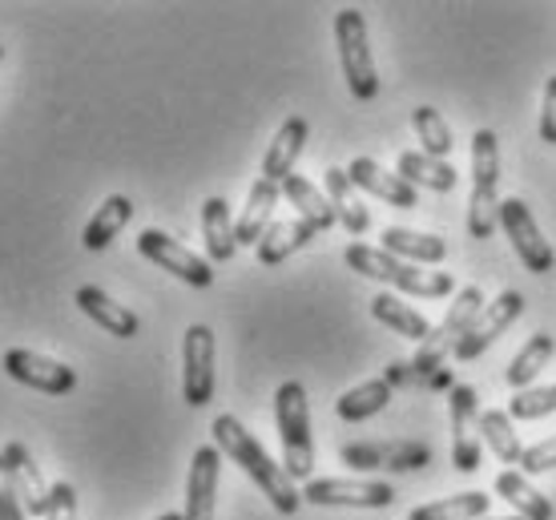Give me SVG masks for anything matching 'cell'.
<instances>
[{
	"instance_id": "cell-1",
	"label": "cell",
	"mask_w": 556,
	"mask_h": 520,
	"mask_svg": "<svg viewBox=\"0 0 556 520\" xmlns=\"http://www.w3.org/2000/svg\"><path fill=\"white\" fill-rule=\"evenodd\" d=\"M214 448L223 452V456H230V460L263 489V496L275 505V512H282V517H294V512H299L303 493L294 489V480L287 477V468L275 465V460L266 456L263 444H258L235 416H218V420H214Z\"/></svg>"
},
{
	"instance_id": "cell-2",
	"label": "cell",
	"mask_w": 556,
	"mask_h": 520,
	"mask_svg": "<svg viewBox=\"0 0 556 520\" xmlns=\"http://www.w3.org/2000/svg\"><path fill=\"white\" fill-rule=\"evenodd\" d=\"M351 270H359L363 279H379V282H391L395 291H404L412 299H444L456 291V279L447 275V270H424L416 263H404V258H395L388 254L383 246H367V242H351L348 251H343Z\"/></svg>"
},
{
	"instance_id": "cell-3",
	"label": "cell",
	"mask_w": 556,
	"mask_h": 520,
	"mask_svg": "<svg viewBox=\"0 0 556 520\" xmlns=\"http://www.w3.org/2000/svg\"><path fill=\"white\" fill-rule=\"evenodd\" d=\"M275 423L282 440V468L291 480H311L315 468V440H311V404L299 380H287L275 392Z\"/></svg>"
},
{
	"instance_id": "cell-4",
	"label": "cell",
	"mask_w": 556,
	"mask_h": 520,
	"mask_svg": "<svg viewBox=\"0 0 556 520\" xmlns=\"http://www.w3.org/2000/svg\"><path fill=\"white\" fill-rule=\"evenodd\" d=\"M501 145L492 129H476L472 138V198H468V230L472 239H492L501 226Z\"/></svg>"
},
{
	"instance_id": "cell-5",
	"label": "cell",
	"mask_w": 556,
	"mask_h": 520,
	"mask_svg": "<svg viewBox=\"0 0 556 520\" xmlns=\"http://www.w3.org/2000/svg\"><path fill=\"white\" fill-rule=\"evenodd\" d=\"M334 45H339V65L348 77L351 98L376 101L379 98V73L367 45V21L359 9H339L334 13Z\"/></svg>"
},
{
	"instance_id": "cell-6",
	"label": "cell",
	"mask_w": 556,
	"mask_h": 520,
	"mask_svg": "<svg viewBox=\"0 0 556 520\" xmlns=\"http://www.w3.org/2000/svg\"><path fill=\"white\" fill-rule=\"evenodd\" d=\"M484 307L488 303H484V291H480V287H464V291H456V303L447 307V315L440 319V324L431 327V335L419 343L416 359H412V367H416L419 376H424V371H435L447 355L456 352V343L468 335V327L476 324V315H480Z\"/></svg>"
},
{
	"instance_id": "cell-7",
	"label": "cell",
	"mask_w": 556,
	"mask_h": 520,
	"mask_svg": "<svg viewBox=\"0 0 556 520\" xmlns=\"http://www.w3.org/2000/svg\"><path fill=\"white\" fill-rule=\"evenodd\" d=\"M339 460L355 472H419L431 465V448L424 440H359L343 444Z\"/></svg>"
},
{
	"instance_id": "cell-8",
	"label": "cell",
	"mask_w": 556,
	"mask_h": 520,
	"mask_svg": "<svg viewBox=\"0 0 556 520\" xmlns=\"http://www.w3.org/2000/svg\"><path fill=\"white\" fill-rule=\"evenodd\" d=\"M501 230L513 239V251L520 254L525 270H532V275H548V270L556 267L553 242L541 234V226H536V218H532L525 198H508V202H501Z\"/></svg>"
},
{
	"instance_id": "cell-9",
	"label": "cell",
	"mask_w": 556,
	"mask_h": 520,
	"mask_svg": "<svg viewBox=\"0 0 556 520\" xmlns=\"http://www.w3.org/2000/svg\"><path fill=\"white\" fill-rule=\"evenodd\" d=\"M303 500L319 508H391L395 505V489H391L388 480L323 477V480H306Z\"/></svg>"
},
{
	"instance_id": "cell-10",
	"label": "cell",
	"mask_w": 556,
	"mask_h": 520,
	"mask_svg": "<svg viewBox=\"0 0 556 520\" xmlns=\"http://www.w3.org/2000/svg\"><path fill=\"white\" fill-rule=\"evenodd\" d=\"M181 395L190 408H206L214 399V331L206 324L186 327L181 339Z\"/></svg>"
},
{
	"instance_id": "cell-11",
	"label": "cell",
	"mask_w": 556,
	"mask_h": 520,
	"mask_svg": "<svg viewBox=\"0 0 556 520\" xmlns=\"http://www.w3.org/2000/svg\"><path fill=\"white\" fill-rule=\"evenodd\" d=\"M447 416H452V465L472 477L480 468V395L468 383H456L447 395Z\"/></svg>"
},
{
	"instance_id": "cell-12",
	"label": "cell",
	"mask_w": 556,
	"mask_h": 520,
	"mask_svg": "<svg viewBox=\"0 0 556 520\" xmlns=\"http://www.w3.org/2000/svg\"><path fill=\"white\" fill-rule=\"evenodd\" d=\"M0 367L9 371V380L25 383L33 392H45V395H70L77 388V371L70 364H61V359H49L41 352H28V347H9Z\"/></svg>"
},
{
	"instance_id": "cell-13",
	"label": "cell",
	"mask_w": 556,
	"mask_h": 520,
	"mask_svg": "<svg viewBox=\"0 0 556 520\" xmlns=\"http://www.w3.org/2000/svg\"><path fill=\"white\" fill-rule=\"evenodd\" d=\"M138 251L150 258L153 267L169 270L174 279L190 282V287H210V282H214V263H210V258H198L194 251H186L181 242H174L169 234H162V230H141Z\"/></svg>"
},
{
	"instance_id": "cell-14",
	"label": "cell",
	"mask_w": 556,
	"mask_h": 520,
	"mask_svg": "<svg viewBox=\"0 0 556 520\" xmlns=\"http://www.w3.org/2000/svg\"><path fill=\"white\" fill-rule=\"evenodd\" d=\"M520 315H525V295H520V291H501V295L476 315V324L468 327V335L456 343V359H476V355H484L488 347L520 319Z\"/></svg>"
},
{
	"instance_id": "cell-15",
	"label": "cell",
	"mask_w": 556,
	"mask_h": 520,
	"mask_svg": "<svg viewBox=\"0 0 556 520\" xmlns=\"http://www.w3.org/2000/svg\"><path fill=\"white\" fill-rule=\"evenodd\" d=\"M218 477H223V452L206 444L190 460V480H186V512L181 520H214L218 505Z\"/></svg>"
},
{
	"instance_id": "cell-16",
	"label": "cell",
	"mask_w": 556,
	"mask_h": 520,
	"mask_svg": "<svg viewBox=\"0 0 556 520\" xmlns=\"http://www.w3.org/2000/svg\"><path fill=\"white\" fill-rule=\"evenodd\" d=\"M348 178L355 182V190H367V194H376L379 202H388V206H400V211H416L419 206L416 186L404 182L400 174L383 169L379 162H371V157H355L348 166Z\"/></svg>"
},
{
	"instance_id": "cell-17",
	"label": "cell",
	"mask_w": 556,
	"mask_h": 520,
	"mask_svg": "<svg viewBox=\"0 0 556 520\" xmlns=\"http://www.w3.org/2000/svg\"><path fill=\"white\" fill-rule=\"evenodd\" d=\"M0 456H4V465H9V477H13V489H16V496H21L25 512L28 517H45V512H49V484H45L41 468L33 465L28 448L21 440H13V444H4Z\"/></svg>"
},
{
	"instance_id": "cell-18",
	"label": "cell",
	"mask_w": 556,
	"mask_h": 520,
	"mask_svg": "<svg viewBox=\"0 0 556 520\" xmlns=\"http://www.w3.org/2000/svg\"><path fill=\"white\" fill-rule=\"evenodd\" d=\"M306 134H311L306 117H287V122L278 126V134L270 138V145H266V154H263L266 182L282 186L287 178H291L294 162H299V154H303V145H306Z\"/></svg>"
},
{
	"instance_id": "cell-19",
	"label": "cell",
	"mask_w": 556,
	"mask_h": 520,
	"mask_svg": "<svg viewBox=\"0 0 556 520\" xmlns=\"http://www.w3.org/2000/svg\"><path fill=\"white\" fill-rule=\"evenodd\" d=\"M278 198H282V186L266 182V178H258V182L251 186L247 211H242V218L235 223L238 246H258V242H263V234L270 230V218H275Z\"/></svg>"
},
{
	"instance_id": "cell-20",
	"label": "cell",
	"mask_w": 556,
	"mask_h": 520,
	"mask_svg": "<svg viewBox=\"0 0 556 520\" xmlns=\"http://www.w3.org/2000/svg\"><path fill=\"white\" fill-rule=\"evenodd\" d=\"M383 251L416 263V267H435L447 258V242L440 234H424V230H407V226H388L383 230Z\"/></svg>"
},
{
	"instance_id": "cell-21",
	"label": "cell",
	"mask_w": 556,
	"mask_h": 520,
	"mask_svg": "<svg viewBox=\"0 0 556 520\" xmlns=\"http://www.w3.org/2000/svg\"><path fill=\"white\" fill-rule=\"evenodd\" d=\"M77 307H81L93 324L105 327V331L117 335V339H134L141 331L138 315H134L126 303H113L101 287H81V291H77Z\"/></svg>"
},
{
	"instance_id": "cell-22",
	"label": "cell",
	"mask_w": 556,
	"mask_h": 520,
	"mask_svg": "<svg viewBox=\"0 0 556 520\" xmlns=\"http://www.w3.org/2000/svg\"><path fill=\"white\" fill-rule=\"evenodd\" d=\"M315 234H319V230H315L311 223H303V218L270 223V230L263 234V242L254 246V251H258V263H263V267H278V263H287L294 251H303Z\"/></svg>"
},
{
	"instance_id": "cell-23",
	"label": "cell",
	"mask_w": 556,
	"mask_h": 520,
	"mask_svg": "<svg viewBox=\"0 0 556 520\" xmlns=\"http://www.w3.org/2000/svg\"><path fill=\"white\" fill-rule=\"evenodd\" d=\"M202 234H206V254L210 263H230L238 251V230L230 223V206L226 198H206L202 202Z\"/></svg>"
},
{
	"instance_id": "cell-24",
	"label": "cell",
	"mask_w": 556,
	"mask_h": 520,
	"mask_svg": "<svg viewBox=\"0 0 556 520\" xmlns=\"http://www.w3.org/2000/svg\"><path fill=\"white\" fill-rule=\"evenodd\" d=\"M282 194H287V202H291L294 211H299V218L303 223H311L315 230H331L339 218H334V206L331 198H327V190H319L315 182H306L303 174H291L287 182H282Z\"/></svg>"
},
{
	"instance_id": "cell-25",
	"label": "cell",
	"mask_w": 556,
	"mask_h": 520,
	"mask_svg": "<svg viewBox=\"0 0 556 520\" xmlns=\"http://www.w3.org/2000/svg\"><path fill=\"white\" fill-rule=\"evenodd\" d=\"M327 198H331V206H334V218L348 226L355 239H363L367 226H371V214L363 206V198L355 194V182L348 178V169H339V166L327 169Z\"/></svg>"
},
{
	"instance_id": "cell-26",
	"label": "cell",
	"mask_w": 556,
	"mask_h": 520,
	"mask_svg": "<svg viewBox=\"0 0 556 520\" xmlns=\"http://www.w3.org/2000/svg\"><path fill=\"white\" fill-rule=\"evenodd\" d=\"M134 218V202H129L126 194H110L105 202L98 206V214L89 218V226H85V251H105L122 230H126V223Z\"/></svg>"
},
{
	"instance_id": "cell-27",
	"label": "cell",
	"mask_w": 556,
	"mask_h": 520,
	"mask_svg": "<svg viewBox=\"0 0 556 520\" xmlns=\"http://www.w3.org/2000/svg\"><path fill=\"white\" fill-rule=\"evenodd\" d=\"M400 178L412 182L419 190H435V194H447L456 190V166L452 162H440V157H428L424 150H407L400 154Z\"/></svg>"
},
{
	"instance_id": "cell-28",
	"label": "cell",
	"mask_w": 556,
	"mask_h": 520,
	"mask_svg": "<svg viewBox=\"0 0 556 520\" xmlns=\"http://www.w3.org/2000/svg\"><path fill=\"white\" fill-rule=\"evenodd\" d=\"M496 496L516 508V517L553 520V500H548L544 493H536V489L529 484V477H525V472H516V468H508V472L496 477Z\"/></svg>"
},
{
	"instance_id": "cell-29",
	"label": "cell",
	"mask_w": 556,
	"mask_h": 520,
	"mask_svg": "<svg viewBox=\"0 0 556 520\" xmlns=\"http://www.w3.org/2000/svg\"><path fill=\"white\" fill-rule=\"evenodd\" d=\"M371 315H376L379 324L391 327L395 335H404V339H416V343H424V339L431 335V324L419 315L412 303H404L400 295H391V291H383V295L371 299Z\"/></svg>"
},
{
	"instance_id": "cell-30",
	"label": "cell",
	"mask_w": 556,
	"mask_h": 520,
	"mask_svg": "<svg viewBox=\"0 0 556 520\" xmlns=\"http://www.w3.org/2000/svg\"><path fill=\"white\" fill-rule=\"evenodd\" d=\"M388 404H391V383L388 380H363L359 388H351V392L339 395L334 411H339V420L363 423V420H371V416H379Z\"/></svg>"
},
{
	"instance_id": "cell-31",
	"label": "cell",
	"mask_w": 556,
	"mask_h": 520,
	"mask_svg": "<svg viewBox=\"0 0 556 520\" xmlns=\"http://www.w3.org/2000/svg\"><path fill=\"white\" fill-rule=\"evenodd\" d=\"M480 440H484L488 452H492L501 465L520 468V456H525V448H520V436H516L513 416H508V411H496V408L480 411Z\"/></svg>"
},
{
	"instance_id": "cell-32",
	"label": "cell",
	"mask_w": 556,
	"mask_h": 520,
	"mask_svg": "<svg viewBox=\"0 0 556 520\" xmlns=\"http://www.w3.org/2000/svg\"><path fill=\"white\" fill-rule=\"evenodd\" d=\"M553 347H556L553 335H548V331H536V335L513 355V364H508V383H513L516 392H529V383L536 380L544 367H548V359H553Z\"/></svg>"
},
{
	"instance_id": "cell-33",
	"label": "cell",
	"mask_w": 556,
	"mask_h": 520,
	"mask_svg": "<svg viewBox=\"0 0 556 520\" xmlns=\"http://www.w3.org/2000/svg\"><path fill=\"white\" fill-rule=\"evenodd\" d=\"M488 505H492V496L472 489V493H456V496H447V500H435V505L412 508L407 520H484Z\"/></svg>"
},
{
	"instance_id": "cell-34",
	"label": "cell",
	"mask_w": 556,
	"mask_h": 520,
	"mask_svg": "<svg viewBox=\"0 0 556 520\" xmlns=\"http://www.w3.org/2000/svg\"><path fill=\"white\" fill-rule=\"evenodd\" d=\"M412 126H416L419 141H424V154L447 162V154L456 150V138H452V126L444 122V113L431 110V105H416L412 110Z\"/></svg>"
},
{
	"instance_id": "cell-35",
	"label": "cell",
	"mask_w": 556,
	"mask_h": 520,
	"mask_svg": "<svg viewBox=\"0 0 556 520\" xmlns=\"http://www.w3.org/2000/svg\"><path fill=\"white\" fill-rule=\"evenodd\" d=\"M548 411H556V383L553 388H529V392H516L513 404H508V416L513 420H541V416H548Z\"/></svg>"
},
{
	"instance_id": "cell-36",
	"label": "cell",
	"mask_w": 556,
	"mask_h": 520,
	"mask_svg": "<svg viewBox=\"0 0 556 520\" xmlns=\"http://www.w3.org/2000/svg\"><path fill=\"white\" fill-rule=\"evenodd\" d=\"M45 520H77V489L70 480L49 484V512H45Z\"/></svg>"
},
{
	"instance_id": "cell-37",
	"label": "cell",
	"mask_w": 556,
	"mask_h": 520,
	"mask_svg": "<svg viewBox=\"0 0 556 520\" xmlns=\"http://www.w3.org/2000/svg\"><path fill=\"white\" fill-rule=\"evenodd\" d=\"M553 468H556V436L532 444V448H525V456H520V472H525V477H541V472H553Z\"/></svg>"
},
{
	"instance_id": "cell-38",
	"label": "cell",
	"mask_w": 556,
	"mask_h": 520,
	"mask_svg": "<svg viewBox=\"0 0 556 520\" xmlns=\"http://www.w3.org/2000/svg\"><path fill=\"white\" fill-rule=\"evenodd\" d=\"M0 520H28L25 505H21V496H16V489H13V477H9L4 456H0Z\"/></svg>"
},
{
	"instance_id": "cell-39",
	"label": "cell",
	"mask_w": 556,
	"mask_h": 520,
	"mask_svg": "<svg viewBox=\"0 0 556 520\" xmlns=\"http://www.w3.org/2000/svg\"><path fill=\"white\" fill-rule=\"evenodd\" d=\"M541 141L556 145V77L544 85V105H541Z\"/></svg>"
},
{
	"instance_id": "cell-40",
	"label": "cell",
	"mask_w": 556,
	"mask_h": 520,
	"mask_svg": "<svg viewBox=\"0 0 556 520\" xmlns=\"http://www.w3.org/2000/svg\"><path fill=\"white\" fill-rule=\"evenodd\" d=\"M153 520H181V512H162V517H153Z\"/></svg>"
},
{
	"instance_id": "cell-41",
	"label": "cell",
	"mask_w": 556,
	"mask_h": 520,
	"mask_svg": "<svg viewBox=\"0 0 556 520\" xmlns=\"http://www.w3.org/2000/svg\"><path fill=\"white\" fill-rule=\"evenodd\" d=\"M484 520H525V517H484Z\"/></svg>"
},
{
	"instance_id": "cell-42",
	"label": "cell",
	"mask_w": 556,
	"mask_h": 520,
	"mask_svg": "<svg viewBox=\"0 0 556 520\" xmlns=\"http://www.w3.org/2000/svg\"><path fill=\"white\" fill-rule=\"evenodd\" d=\"M0 56H4V45H0Z\"/></svg>"
}]
</instances>
